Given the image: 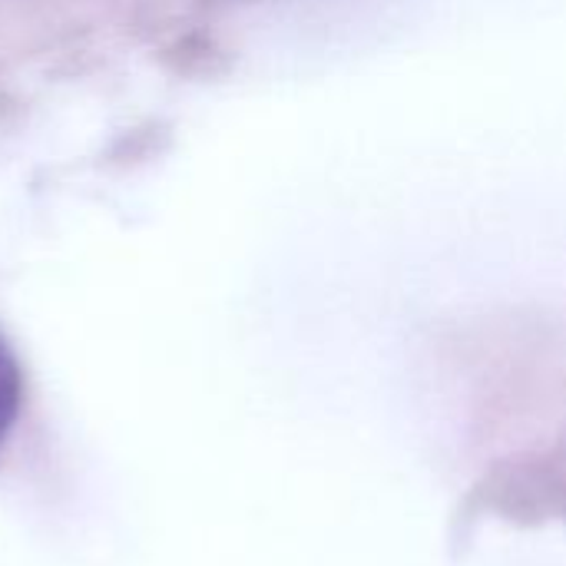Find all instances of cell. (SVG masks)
I'll use <instances>...</instances> for the list:
<instances>
[{
	"instance_id": "1",
	"label": "cell",
	"mask_w": 566,
	"mask_h": 566,
	"mask_svg": "<svg viewBox=\"0 0 566 566\" xmlns=\"http://www.w3.org/2000/svg\"><path fill=\"white\" fill-rule=\"evenodd\" d=\"M20 405H23V371L10 342L0 335V444L17 424Z\"/></svg>"
}]
</instances>
